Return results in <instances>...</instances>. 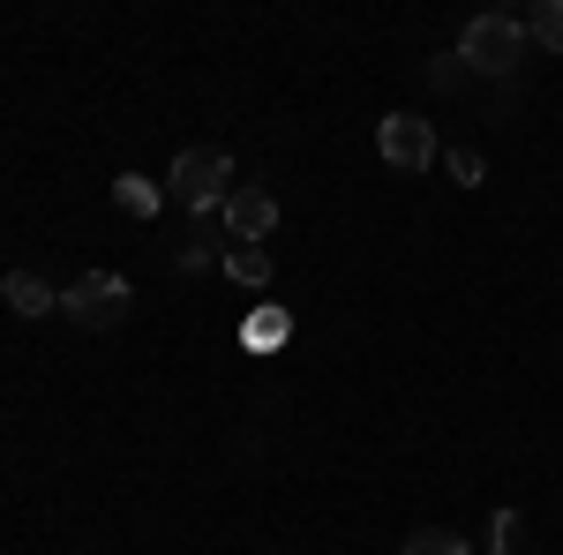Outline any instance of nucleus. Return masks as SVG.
Listing matches in <instances>:
<instances>
[{"label":"nucleus","instance_id":"obj_1","mask_svg":"<svg viewBox=\"0 0 563 555\" xmlns=\"http://www.w3.org/2000/svg\"><path fill=\"white\" fill-rule=\"evenodd\" d=\"M225 196H233V158H225V151H180L174 158V173H166V203L211 218V211H225Z\"/></svg>","mask_w":563,"mask_h":555},{"label":"nucleus","instance_id":"obj_2","mask_svg":"<svg viewBox=\"0 0 563 555\" xmlns=\"http://www.w3.org/2000/svg\"><path fill=\"white\" fill-rule=\"evenodd\" d=\"M526 53V23L519 15H474L466 31H459V60H466V76H511Z\"/></svg>","mask_w":563,"mask_h":555},{"label":"nucleus","instance_id":"obj_3","mask_svg":"<svg viewBox=\"0 0 563 555\" xmlns=\"http://www.w3.org/2000/svg\"><path fill=\"white\" fill-rule=\"evenodd\" d=\"M129 300L135 293H129V278H121V270H84V278L60 293V308H68L84 331H121V323H129Z\"/></svg>","mask_w":563,"mask_h":555},{"label":"nucleus","instance_id":"obj_4","mask_svg":"<svg viewBox=\"0 0 563 555\" xmlns=\"http://www.w3.org/2000/svg\"><path fill=\"white\" fill-rule=\"evenodd\" d=\"M376 151H384V166H398V173H429L435 166V129L421 113H384V121H376Z\"/></svg>","mask_w":563,"mask_h":555},{"label":"nucleus","instance_id":"obj_5","mask_svg":"<svg viewBox=\"0 0 563 555\" xmlns=\"http://www.w3.org/2000/svg\"><path fill=\"white\" fill-rule=\"evenodd\" d=\"M225 233H233V248H263L271 233H278V196L271 188H233L225 196Z\"/></svg>","mask_w":563,"mask_h":555},{"label":"nucleus","instance_id":"obj_6","mask_svg":"<svg viewBox=\"0 0 563 555\" xmlns=\"http://www.w3.org/2000/svg\"><path fill=\"white\" fill-rule=\"evenodd\" d=\"M0 300H8V308H15L23 323H31V315H53V308H60V293L45 286L38 270H8V286H0Z\"/></svg>","mask_w":563,"mask_h":555},{"label":"nucleus","instance_id":"obj_7","mask_svg":"<svg viewBox=\"0 0 563 555\" xmlns=\"http://www.w3.org/2000/svg\"><path fill=\"white\" fill-rule=\"evenodd\" d=\"M113 203H121L129 218H158L166 188H158V180H143V173H121V180H113Z\"/></svg>","mask_w":563,"mask_h":555},{"label":"nucleus","instance_id":"obj_8","mask_svg":"<svg viewBox=\"0 0 563 555\" xmlns=\"http://www.w3.org/2000/svg\"><path fill=\"white\" fill-rule=\"evenodd\" d=\"M519 23H526V38H533V45L563 53V0H533V8H526Z\"/></svg>","mask_w":563,"mask_h":555},{"label":"nucleus","instance_id":"obj_9","mask_svg":"<svg viewBox=\"0 0 563 555\" xmlns=\"http://www.w3.org/2000/svg\"><path fill=\"white\" fill-rule=\"evenodd\" d=\"M225 278L233 286H271V248H225Z\"/></svg>","mask_w":563,"mask_h":555},{"label":"nucleus","instance_id":"obj_10","mask_svg":"<svg viewBox=\"0 0 563 555\" xmlns=\"http://www.w3.org/2000/svg\"><path fill=\"white\" fill-rule=\"evenodd\" d=\"M398 555H466V541H459L451 525H413V533H406V548H398Z\"/></svg>","mask_w":563,"mask_h":555},{"label":"nucleus","instance_id":"obj_11","mask_svg":"<svg viewBox=\"0 0 563 555\" xmlns=\"http://www.w3.org/2000/svg\"><path fill=\"white\" fill-rule=\"evenodd\" d=\"M286 331H294V323H286V308H256V315H249V345H256V353L286 345Z\"/></svg>","mask_w":563,"mask_h":555},{"label":"nucleus","instance_id":"obj_12","mask_svg":"<svg viewBox=\"0 0 563 555\" xmlns=\"http://www.w3.org/2000/svg\"><path fill=\"white\" fill-rule=\"evenodd\" d=\"M488 548H496V555H519L526 548V511H496V518H488Z\"/></svg>","mask_w":563,"mask_h":555},{"label":"nucleus","instance_id":"obj_13","mask_svg":"<svg viewBox=\"0 0 563 555\" xmlns=\"http://www.w3.org/2000/svg\"><path fill=\"white\" fill-rule=\"evenodd\" d=\"M443 180H451V188H481V180H488L481 151H443Z\"/></svg>","mask_w":563,"mask_h":555},{"label":"nucleus","instance_id":"obj_14","mask_svg":"<svg viewBox=\"0 0 563 555\" xmlns=\"http://www.w3.org/2000/svg\"><path fill=\"white\" fill-rule=\"evenodd\" d=\"M429 84H435V90H459V84H466V60H459V45L429 60Z\"/></svg>","mask_w":563,"mask_h":555},{"label":"nucleus","instance_id":"obj_15","mask_svg":"<svg viewBox=\"0 0 563 555\" xmlns=\"http://www.w3.org/2000/svg\"><path fill=\"white\" fill-rule=\"evenodd\" d=\"M174 263H180V270H203V263H211V241H188V248H174Z\"/></svg>","mask_w":563,"mask_h":555}]
</instances>
